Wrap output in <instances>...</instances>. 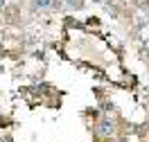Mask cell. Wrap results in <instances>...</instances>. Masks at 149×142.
Returning <instances> with one entry per match:
<instances>
[{"label":"cell","mask_w":149,"mask_h":142,"mask_svg":"<svg viewBox=\"0 0 149 142\" xmlns=\"http://www.w3.org/2000/svg\"><path fill=\"white\" fill-rule=\"evenodd\" d=\"M5 2H7V0H0V5H5Z\"/></svg>","instance_id":"cell-4"},{"label":"cell","mask_w":149,"mask_h":142,"mask_svg":"<svg viewBox=\"0 0 149 142\" xmlns=\"http://www.w3.org/2000/svg\"><path fill=\"white\" fill-rule=\"evenodd\" d=\"M52 2L54 0H34V7L36 9H47V7H52Z\"/></svg>","instance_id":"cell-2"},{"label":"cell","mask_w":149,"mask_h":142,"mask_svg":"<svg viewBox=\"0 0 149 142\" xmlns=\"http://www.w3.org/2000/svg\"><path fill=\"white\" fill-rule=\"evenodd\" d=\"M63 2L68 5V7H74V9H79V7L84 5V0H63Z\"/></svg>","instance_id":"cell-3"},{"label":"cell","mask_w":149,"mask_h":142,"mask_svg":"<svg viewBox=\"0 0 149 142\" xmlns=\"http://www.w3.org/2000/svg\"><path fill=\"white\" fill-rule=\"evenodd\" d=\"M97 131H100V135H113L115 124H113L111 120H102V122L97 124Z\"/></svg>","instance_id":"cell-1"}]
</instances>
